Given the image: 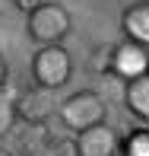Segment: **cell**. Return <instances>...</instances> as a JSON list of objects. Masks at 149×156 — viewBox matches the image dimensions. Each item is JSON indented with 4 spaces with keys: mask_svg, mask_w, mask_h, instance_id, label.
Returning <instances> with one entry per match:
<instances>
[{
    "mask_svg": "<svg viewBox=\"0 0 149 156\" xmlns=\"http://www.w3.org/2000/svg\"><path fill=\"white\" fill-rule=\"evenodd\" d=\"M25 29H29V38L38 48L45 45H60L63 38L73 29V19H70V10L54 0H41L35 10L25 13Z\"/></svg>",
    "mask_w": 149,
    "mask_h": 156,
    "instance_id": "6da1fadb",
    "label": "cell"
},
{
    "mask_svg": "<svg viewBox=\"0 0 149 156\" xmlns=\"http://www.w3.org/2000/svg\"><path fill=\"white\" fill-rule=\"evenodd\" d=\"M57 112H60L63 127H70L73 134L86 131L92 124H105V118H108V105L95 89H80V93L67 96L57 105Z\"/></svg>",
    "mask_w": 149,
    "mask_h": 156,
    "instance_id": "7a4b0ae2",
    "label": "cell"
},
{
    "mask_svg": "<svg viewBox=\"0 0 149 156\" xmlns=\"http://www.w3.org/2000/svg\"><path fill=\"white\" fill-rule=\"evenodd\" d=\"M73 73V58L63 45H45L32 54V80L38 89H60Z\"/></svg>",
    "mask_w": 149,
    "mask_h": 156,
    "instance_id": "3957f363",
    "label": "cell"
},
{
    "mask_svg": "<svg viewBox=\"0 0 149 156\" xmlns=\"http://www.w3.org/2000/svg\"><path fill=\"white\" fill-rule=\"evenodd\" d=\"M111 73L120 80H137V76L149 73V48L137 45V41H117L111 48Z\"/></svg>",
    "mask_w": 149,
    "mask_h": 156,
    "instance_id": "277c9868",
    "label": "cell"
},
{
    "mask_svg": "<svg viewBox=\"0 0 149 156\" xmlns=\"http://www.w3.org/2000/svg\"><path fill=\"white\" fill-rule=\"evenodd\" d=\"M120 137L108 124H92L73 137V156H117Z\"/></svg>",
    "mask_w": 149,
    "mask_h": 156,
    "instance_id": "5b68a950",
    "label": "cell"
},
{
    "mask_svg": "<svg viewBox=\"0 0 149 156\" xmlns=\"http://www.w3.org/2000/svg\"><path fill=\"white\" fill-rule=\"evenodd\" d=\"M13 108H16V118L25 124H45L48 118H51L54 112V99L48 96V89H25V93H19L13 99Z\"/></svg>",
    "mask_w": 149,
    "mask_h": 156,
    "instance_id": "8992f818",
    "label": "cell"
},
{
    "mask_svg": "<svg viewBox=\"0 0 149 156\" xmlns=\"http://www.w3.org/2000/svg\"><path fill=\"white\" fill-rule=\"evenodd\" d=\"M120 32H124L127 41L149 48V0H133L120 13Z\"/></svg>",
    "mask_w": 149,
    "mask_h": 156,
    "instance_id": "52a82bcc",
    "label": "cell"
},
{
    "mask_svg": "<svg viewBox=\"0 0 149 156\" xmlns=\"http://www.w3.org/2000/svg\"><path fill=\"white\" fill-rule=\"evenodd\" d=\"M124 105L130 108V115H137L140 121L149 124V73L137 76V80H127V86H124Z\"/></svg>",
    "mask_w": 149,
    "mask_h": 156,
    "instance_id": "ba28073f",
    "label": "cell"
},
{
    "mask_svg": "<svg viewBox=\"0 0 149 156\" xmlns=\"http://www.w3.org/2000/svg\"><path fill=\"white\" fill-rule=\"evenodd\" d=\"M120 156H149V127H133L120 137Z\"/></svg>",
    "mask_w": 149,
    "mask_h": 156,
    "instance_id": "9c48e42d",
    "label": "cell"
},
{
    "mask_svg": "<svg viewBox=\"0 0 149 156\" xmlns=\"http://www.w3.org/2000/svg\"><path fill=\"white\" fill-rule=\"evenodd\" d=\"M13 99H16V93H13L10 86L0 89V137H3V134H10L13 124H16V108H13Z\"/></svg>",
    "mask_w": 149,
    "mask_h": 156,
    "instance_id": "30bf717a",
    "label": "cell"
},
{
    "mask_svg": "<svg viewBox=\"0 0 149 156\" xmlns=\"http://www.w3.org/2000/svg\"><path fill=\"white\" fill-rule=\"evenodd\" d=\"M111 48L114 45H98L89 58V67L98 70V73H111Z\"/></svg>",
    "mask_w": 149,
    "mask_h": 156,
    "instance_id": "8fae6325",
    "label": "cell"
},
{
    "mask_svg": "<svg viewBox=\"0 0 149 156\" xmlns=\"http://www.w3.org/2000/svg\"><path fill=\"white\" fill-rule=\"evenodd\" d=\"M41 0H10V6L13 10H19V13H29V10H35Z\"/></svg>",
    "mask_w": 149,
    "mask_h": 156,
    "instance_id": "7c38bea8",
    "label": "cell"
},
{
    "mask_svg": "<svg viewBox=\"0 0 149 156\" xmlns=\"http://www.w3.org/2000/svg\"><path fill=\"white\" fill-rule=\"evenodd\" d=\"M6 80H10V67H6V61L0 58V89L6 86Z\"/></svg>",
    "mask_w": 149,
    "mask_h": 156,
    "instance_id": "4fadbf2b",
    "label": "cell"
},
{
    "mask_svg": "<svg viewBox=\"0 0 149 156\" xmlns=\"http://www.w3.org/2000/svg\"><path fill=\"white\" fill-rule=\"evenodd\" d=\"M146 127H149V124H146Z\"/></svg>",
    "mask_w": 149,
    "mask_h": 156,
    "instance_id": "5bb4252c",
    "label": "cell"
}]
</instances>
